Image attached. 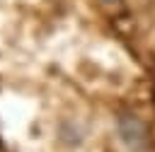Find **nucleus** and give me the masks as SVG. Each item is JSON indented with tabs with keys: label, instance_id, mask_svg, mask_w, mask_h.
I'll list each match as a JSON object with an SVG mask.
<instances>
[{
	"label": "nucleus",
	"instance_id": "obj_2",
	"mask_svg": "<svg viewBox=\"0 0 155 152\" xmlns=\"http://www.w3.org/2000/svg\"><path fill=\"white\" fill-rule=\"evenodd\" d=\"M99 2H104V5H109V7H116V5H121L124 0H99Z\"/></svg>",
	"mask_w": 155,
	"mask_h": 152
},
{
	"label": "nucleus",
	"instance_id": "obj_1",
	"mask_svg": "<svg viewBox=\"0 0 155 152\" xmlns=\"http://www.w3.org/2000/svg\"><path fill=\"white\" fill-rule=\"evenodd\" d=\"M116 130H119L121 142L131 152H145L150 147V130L145 121L138 118L136 113H121L116 118Z\"/></svg>",
	"mask_w": 155,
	"mask_h": 152
}]
</instances>
